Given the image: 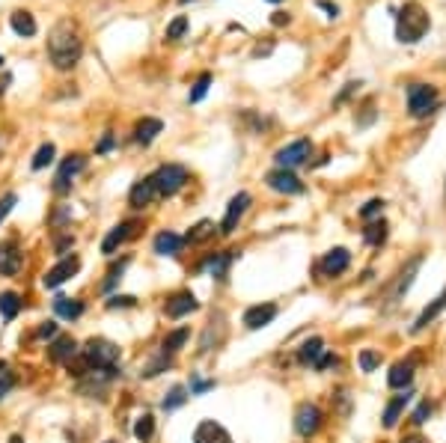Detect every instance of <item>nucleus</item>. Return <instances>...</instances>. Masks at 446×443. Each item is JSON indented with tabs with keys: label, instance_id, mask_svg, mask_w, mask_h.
Segmentation results:
<instances>
[{
	"label": "nucleus",
	"instance_id": "obj_14",
	"mask_svg": "<svg viewBox=\"0 0 446 443\" xmlns=\"http://www.w3.org/2000/svg\"><path fill=\"white\" fill-rule=\"evenodd\" d=\"M24 265V253L18 250V242H0V274L4 277H15Z\"/></svg>",
	"mask_w": 446,
	"mask_h": 443
},
{
	"label": "nucleus",
	"instance_id": "obj_21",
	"mask_svg": "<svg viewBox=\"0 0 446 443\" xmlns=\"http://www.w3.org/2000/svg\"><path fill=\"white\" fill-rule=\"evenodd\" d=\"M48 357L54 363H69L72 357H78V343H74L72 336H60L48 345Z\"/></svg>",
	"mask_w": 446,
	"mask_h": 443
},
{
	"label": "nucleus",
	"instance_id": "obj_26",
	"mask_svg": "<svg viewBox=\"0 0 446 443\" xmlns=\"http://www.w3.org/2000/svg\"><path fill=\"white\" fill-rule=\"evenodd\" d=\"M161 128H164V122H161V119H152V117H146V119L137 122V128H134V140L143 143V146H149V143H152L155 137L161 134Z\"/></svg>",
	"mask_w": 446,
	"mask_h": 443
},
{
	"label": "nucleus",
	"instance_id": "obj_23",
	"mask_svg": "<svg viewBox=\"0 0 446 443\" xmlns=\"http://www.w3.org/2000/svg\"><path fill=\"white\" fill-rule=\"evenodd\" d=\"M235 262V250H227V253H215V256H208L203 268L215 277V280H227L229 274V265Z\"/></svg>",
	"mask_w": 446,
	"mask_h": 443
},
{
	"label": "nucleus",
	"instance_id": "obj_1",
	"mask_svg": "<svg viewBox=\"0 0 446 443\" xmlns=\"http://www.w3.org/2000/svg\"><path fill=\"white\" fill-rule=\"evenodd\" d=\"M81 54H83V39H81L78 27L72 21L54 24V30L48 33V57H51L54 69H60V72L74 69Z\"/></svg>",
	"mask_w": 446,
	"mask_h": 443
},
{
	"label": "nucleus",
	"instance_id": "obj_31",
	"mask_svg": "<svg viewBox=\"0 0 446 443\" xmlns=\"http://www.w3.org/2000/svg\"><path fill=\"white\" fill-rule=\"evenodd\" d=\"M215 230L217 226L212 220H200L196 226H191L188 235H184V244H203V242H208V238H215Z\"/></svg>",
	"mask_w": 446,
	"mask_h": 443
},
{
	"label": "nucleus",
	"instance_id": "obj_51",
	"mask_svg": "<svg viewBox=\"0 0 446 443\" xmlns=\"http://www.w3.org/2000/svg\"><path fill=\"white\" fill-rule=\"evenodd\" d=\"M110 146H114V137H110V134H104V137H102V143H98V149H95V152H107Z\"/></svg>",
	"mask_w": 446,
	"mask_h": 443
},
{
	"label": "nucleus",
	"instance_id": "obj_10",
	"mask_svg": "<svg viewBox=\"0 0 446 443\" xmlns=\"http://www.w3.org/2000/svg\"><path fill=\"white\" fill-rule=\"evenodd\" d=\"M78 271H81V259L78 256H66V259H60L54 268L42 277V286L45 289H57V286H63L66 280H72Z\"/></svg>",
	"mask_w": 446,
	"mask_h": 443
},
{
	"label": "nucleus",
	"instance_id": "obj_2",
	"mask_svg": "<svg viewBox=\"0 0 446 443\" xmlns=\"http://www.w3.org/2000/svg\"><path fill=\"white\" fill-rule=\"evenodd\" d=\"M428 12L419 6V4H405L399 9V18H396V36H399V42L405 45H414L426 36L428 30Z\"/></svg>",
	"mask_w": 446,
	"mask_h": 443
},
{
	"label": "nucleus",
	"instance_id": "obj_17",
	"mask_svg": "<svg viewBox=\"0 0 446 443\" xmlns=\"http://www.w3.org/2000/svg\"><path fill=\"white\" fill-rule=\"evenodd\" d=\"M194 443H232L229 432L215 420H203L194 432Z\"/></svg>",
	"mask_w": 446,
	"mask_h": 443
},
{
	"label": "nucleus",
	"instance_id": "obj_35",
	"mask_svg": "<svg viewBox=\"0 0 446 443\" xmlns=\"http://www.w3.org/2000/svg\"><path fill=\"white\" fill-rule=\"evenodd\" d=\"M212 339H215V345H220V339H223V315L217 319V333H215V322H208V327H205V336L200 339V354L212 351Z\"/></svg>",
	"mask_w": 446,
	"mask_h": 443
},
{
	"label": "nucleus",
	"instance_id": "obj_12",
	"mask_svg": "<svg viewBox=\"0 0 446 443\" xmlns=\"http://www.w3.org/2000/svg\"><path fill=\"white\" fill-rule=\"evenodd\" d=\"M137 230H140V220H126V223H119V226H114L107 235H104V242H102V253H116V247L119 244H126L128 238H134L137 235Z\"/></svg>",
	"mask_w": 446,
	"mask_h": 443
},
{
	"label": "nucleus",
	"instance_id": "obj_48",
	"mask_svg": "<svg viewBox=\"0 0 446 443\" xmlns=\"http://www.w3.org/2000/svg\"><path fill=\"white\" fill-rule=\"evenodd\" d=\"M12 387H15V375H12V372H4V375H0V399H4Z\"/></svg>",
	"mask_w": 446,
	"mask_h": 443
},
{
	"label": "nucleus",
	"instance_id": "obj_28",
	"mask_svg": "<svg viewBox=\"0 0 446 443\" xmlns=\"http://www.w3.org/2000/svg\"><path fill=\"white\" fill-rule=\"evenodd\" d=\"M54 312L60 315V319L74 322V319H81V315H83V300H78V298H57L54 300Z\"/></svg>",
	"mask_w": 446,
	"mask_h": 443
},
{
	"label": "nucleus",
	"instance_id": "obj_45",
	"mask_svg": "<svg viewBox=\"0 0 446 443\" xmlns=\"http://www.w3.org/2000/svg\"><path fill=\"white\" fill-rule=\"evenodd\" d=\"M330 366H339V357H337V354H327V351H325V354H321V357L316 360V369L325 372V369H330Z\"/></svg>",
	"mask_w": 446,
	"mask_h": 443
},
{
	"label": "nucleus",
	"instance_id": "obj_13",
	"mask_svg": "<svg viewBox=\"0 0 446 443\" xmlns=\"http://www.w3.org/2000/svg\"><path fill=\"white\" fill-rule=\"evenodd\" d=\"M349 265H351V253L345 247H333V250L325 253V259L318 262V268L325 277H339V274L349 271Z\"/></svg>",
	"mask_w": 446,
	"mask_h": 443
},
{
	"label": "nucleus",
	"instance_id": "obj_33",
	"mask_svg": "<svg viewBox=\"0 0 446 443\" xmlns=\"http://www.w3.org/2000/svg\"><path fill=\"white\" fill-rule=\"evenodd\" d=\"M387 232H390V226L384 223V220H375V223H369L366 230H363V242L369 247H381L384 242H387Z\"/></svg>",
	"mask_w": 446,
	"mask_h": 443
},
{
	"label": "nucleus",
	"instance_id": "obj_43",
	"mask_svg": "<svg viewBox=\"0 0 446 443\" xmlns=\"http://www.w3.org/2000/svg\"><path fill=\"white\" fill-rule=\"evenodd\" d=\"M137 303V298H131V295H114L107 300V310H119V307H134Z\"/></svg>",
	"mask_w": 446,
	"mask_h": 443
},
{
	"label": "nucleus",
	"instance_id": "obj_40",
	"mask_svg": "<svg viewBox=\"0 0 446 443\" xmlns=\"http://www.w3.org/2000/svg\"><path fill=\"white\" fill-rule=\"evenodd\" d=\"M378 366H381V354L378 351H372V348L360 351V369L363 372H375Z\"/></svg>",
	"mask_w": 446,
	"mask_h": 443
},
{
	"label": "nucleus",
	"instance_id": "obj_54",
	"mask_svg": "<svg viewBox=\"0 0 446 443\" xmlns=\"http://www.w3.org/2000/svg\"><path fill=\"white\" fill-rule=\"evenodd\" d=\"M402 443H426V440H423V437H417V435H414V437H405Z\"/></svg>",
	"mask_w": 446,
	"mask_h": 443
},
{
	"label": "nucleus",
	"instance_id": "obj_39",
	"mask_svg": "<svg viewBox=\"0 0 446 443\" xmlns=\"http://www.w3.org/2000/svg\"><path fill=\"white\" fill-rule=\"evenodd\" d=\"M184 33H188V18L179 15V18H173V21H170V27H167L164 36H167V42H179Z\"/></svg>",
	"mask_w": 446,
	"mask_h": 443
},
{
	"label": "nucleus",
	"instance_id": "obj_57",
	"mask_svg": "<svg viewBox=\"0 0 446 443\" xmlns=\"http://www.w3.org/2000/svg\"><path fill=\"white\" fill-rule=\"evenodd\" d=\"M107 443H114V440H107Z\"/></svg>",
	"mask_w": 446,
	"mask_h": 443
},
{
	"label": "nucleus",
	"instance_id": "obj_55",
	"mask_svg": "<svg viewBox=\"0 0 446 443\" xmlns=\"http://www.w3.org/2000/svg\"><path fill=\"white\" fill-rule=\"evenodd\" d=\"M9 443H24V437H21V435H12V437H9Z\"/></svg>",
	"mask_w": 446,
	"mask_h": 443
},
{
	"label": "nucleus",
	"instance_id": "obj_52",
	"mask_svg": "<svg viewBox=\"0 0 446 443\" xmlns=\"http://www.w3.org/2000/svg\"><path fill=\"white\" fill-rule=\"evenodd\" d=\"M74 244V238L72 235H66V238H60V242H57V253H63L66 247H72Z\"/></svg>",
	"mask_w": 446,
	"mask_h": 443
},
{
	"label": "nucleus",
	"instance_id": "obj_32",
	"mask_svg": "<svg viewBox=\"0 0 446 443\" xmlns=\"http://www.w3.org/2000/svg\"><path fill=\"white\" fill-rule=\"evenodd\" d=\"M21 307H24L21 295H15V292H0V315H4L6 322L15 319V315L21 312Z\"/></svg>",
	"mask_w": 446,
	"mask_h": 443
},
{
	"label": "nucleus",
	"instance_id": "obj_46",
	"mask_svg": "<svg viewBox=\"0 0 446 443\" xmlns=\"http://www.w3.org/2000/svg\"><path fill=\"white\" fill-rule=\"evenodd\" d=\"M18 202V197L15 194H6L4 199H0V223H4L6 218H9V211H12V206Z\"/></svg>",
	"mask_w": 446,
	"mask_h": 443
},
{
	"label": "nucleus",
	"instance_id": "obj_36",
	"mask_svg": "<svg viewBox=\"0 0 446 443\" xmlns=\"http://www.w3.org/2000/svg\"><path fill=\"white\" fill-rule=\"evenodd\" d=\"M54 155H57L54 143H42L39 149H36V155H33V170H45L48 164H54Z\"/></svg>",
	"mask_w": 446,
	"mask_h": 443
},
{
	"label": "nucleus",
	"instance_id": "obj_30",
	"mask_svg": "<svg viewBox=\"0 0 446 443\" xmlns=\"http://www.w3.org/2000/svg\"><path fill=\"white\" fill-rule=\"evenodd\" d=\"M191 339V331L188 327H176V331H170L167 336H164V343H161V351L164 354H176V351H182L184 348V343Z\"/></svg>",
	"mask_w": 446,
	"mask_h": 443
},
{
	"label": "nucleus",
	"instance_id": "obj_19",
	"mask_svg": "<svg viewBox=\"0 0 446 443\" xmlns=\"http://www.w3.org/2000/svg\"><path fill=\"white\" fill-rule=\"evenodd\" d=\"M443 310H446V289H443V292H440V295H438L435 300L428 303V307H426L423 312L417 315V322H414V327H411V333H423L426 327H428L431 322H435V319H438V315H440Z\"/></svg>",
	"mask_w": 446,
	"mask_h": 443
},
{
	"label": "nucleus",
	"instance_id": "obj_20",
	"mask_svg": "<svg viewBox=\"0 0 446 443\" xmlns=\"http://www.w3.org/2000/svg\"><path fill=\"white\" fill-rule=\"evenodd\" d=\"M407 404H411V393H407V390H405L402 396H393L387 402V408H384V416H381L384 428H396V425H399V420H402V414H405Z\"/></svg>",
	"mask_w": 446,
	"mask_h": 443
},
{
	"label": "nucleus",
	"instance_id": "obj_24",
	"mask_svg": "<svg viewBox=\"0 0 446 443\" xmlns=\"http://www.w3.org/2000/svg\"><path fill=\"white\" fill-rule=\"evenodd\" d=\"M411 381H414V360H399L390 369V375H387V384L393 387V390H405V387H411Z\"/></svg>",
	"mask_w": 446,
	"mask_h": 443
},
{
	"label": "nucleus",
	"instance_id": "obj_3",
	"mask_svg": "<svg viewBox=\"0 0 446 443\" xmlns=\"http://www.w3.org/2000/svg\"><path fill=\"white\" fill-rule=\"evenodd\" d=\"M81 357L90 363V369H116V363H119V345L110 343V339L93 336V339H86V343H83Z\"/></svg>",
	"mask_w": 446,
	"mask_h": 443
},
{
	"label": "nucleus",
	"instance_id": "obj_7",
	"mask_svg": "<svg viewBox=\"0 0 446 443\" xmlns=\"http://www.w3.org/2000/svg\"><path fill=\"white\" fill-rule=\"evenodd\" d=\"M250 194H235L232 199H229V206H227V214H223V223L217 226L220 230V235H232L235 230H238V223H241V218H244V211L250 209Z\"/></svg>",
	"mask_w": 446,
	"mask_h": 443
},
{
	"label": "nucleus",
	"instance_id": "obj_42",
	"mask_svg": "<svg viewBox=\"0 0 446 443\" xmlns=\"http://www.w3.org/2000/svg\"><path fill=\"white\" fill-rule=\"evenodd\" d=\"M381 211H384V199H369L366 206L360 209V218H363V220H372V218H378Z\"/></svg>",
	"mask_w": 446,
	"mask_h": 443
},
{
	"label": "nucleus",
	"instance_id": "obj_9",
	"mask_svg": "<svg viewBox=\"0 0 446 443\" xmlns=\"http://www.w3.org/2000/svg\"><path fill=\"white\" fill-rule=\"evenodd\" d=\"M83 167H86V158L83 155H69L63 164H60V170L54 176V194H69L74 176H78Z\"/></svg>",
	"mask_w": 446,
	"mask_h": 443
},
{
	"label": "nucleus",
	"instance_id": "obj_34",
	"mask_svg": "<svg viewBox=\"0 0 446 443\" xmlns=\"http://www.w3.org/2000/svg\"><path fill=\"white\" fill-rule=\"evenodd\" d=\"M152 435H155V416L152 414L137 416V423H134V437H137L140 443H149Z\"/></svg>",
	"mask_w": 446,
	"mask_h": 443
},
{
	"label": "nucleus",
	"instance_id": "obj_50",
	"mask_svg": "<svg viewBox=\"0 0 446 443\" xmlns=\"http://www.w3.org/2000/svg\"><path fill=\"white\" fill-rule=\"evenodd\" d=\"M318 6L325 9L330 18H337V15H339V6H337V4H330V0H318Z\"/></svg>",
	"mask_w": 446,
	"mask_h": 443
},
{
	"label": "nucleus",
	"instance_id": "obj_22",
	"mask_svg": "<svg viewBox=\"0 0 446 443\" xmlns=\"http://www.w3.org/2000/svg\"><path fill=\"white\" fill-rule=\"evenodd\" d=\"M184 247V238L176 235V232H158L155 242H152V250L158 253V256H176V253Z\"/></svg>",
	"mask_w": 446,
	"mask_h": 443
},
{
	"label": "nucleus",
	"instance_id": "obj_5",
	"mask_svg": "<svg viewBox=\"0 0 446 443\" xmlns=\"http://www.w3.org/2000/svg\"><path fill=\"white\" fill-rule=\"evenodd\" d=\"M438 107V90L428 84H414L407 86V110L414 119H426L428 113H435Z\"/></svg>",
	"mask_w": 446,
	"mask_h": 443
},
{
	"label": "nucleus",
	"instance_id": "obj_44",
	"mask_svg": "<svg viewBox=\"0 0 446 443\" xmlns=\"http://www.w3.org/2000/svg\"><path fill=\"white\" fill-rule=\"evenodd\" d=\"M428 416H431V404H428V402H419V404H417V411H414V416H411V420H414L417 425H423V423L428 420Z\"/></svg>",
	"mask_w": 446,
	"mask_h": 443
},
{
	"label": "nucleus",
	"instance_id": "obj_25",
	"mask_svg": "<svg viewBox=\"0 0 446 443\" xmlns=\"http://www.w3.org/2000/svg\"><path fill=\"white\" fill-rule=\"evenodd\" d=\"M158 194H155V185H152V179H140L137 185L131 187V194H128V202H131V209H143V206H149Z\"/></svg>",
	"mask_w": 446,
	"mask_h": 443
},
{
	"label": "nucleus",
	"instance_id": "obj_47",
	"mask_svg": "<svg viewBox=\"0 0 446 443\" xmlns=\"http://www.w3.org/2000/svg\"><path fill=\"white\" fill-rule=\"evenodd\" d=\"M205 390H215V381H203V378H194L191 381V396H200Z\"/></svg>",
	"mask_w": 446,
	"mask_h": 443
},
{
	"label": "nucleus",
	"instance_id": "obj_37",
	"mask_svg": "<svg viewBox=\"0 0 446 443\" xmlns=\"http://www.w3.org/2000/svg\"><path fill=\"white\" fill-rule=\"evenodd\" d=\"M184 402H188V390H184V387H173L170 393H167V399L161 402V408H164V411H176V408H182Z\"/></svg>",
	"mask_w": 446,
	"mask_h": 443
},
{
	"label": "nucleus",
	"instance_id": "obj_15",
	"mask_svg": "<svg viewBox=\"0 0 446 443\" xmlns=\"http://www.w3.org/2000/svg\"><path fill=\"white\" fill-rule=\"evenodd\" d=\"M200 310V300L194 298V292H176V295H170L167 298V307L164 312L170 315V319H184V315H191Z\"/></svg>",
	"mask_w": 446,
	"mask_h": 443
},
{
	"label": "nucleus",
	"instance_id": "obj_56",
	"mask_svg": "<svg viewBox=\"0 0 446 443\" xmlns=\"http://www.w3.org/2000/svg\"><path fill=\"white\" fill-rule=\"evenodd\" d=\"M268 4H283V0H268Z\"/></svg>",
	"mask_w": 446,
	"mask_h": 443
},
{
	"label": "nucleus",
	"instance_id": "obj_8",
	"mask_svg": "<svg viewBox=\"0 0 446 443\" xmlns=\"http://www.w3.org/2000/svg\"><path fill=\"white\" fill-rule=\"evenodd\" d=\"M321 411L316 408V404H309V402H304V404H297V411H295V432L301 435V437H313L318 428H321Z\"/></svg>",
	"mask_w": 446,
	"mask_h": 443
},
{
	"label": "nucleus",
	"instance_id": "obj_16",
	"mask_svg": "<svg viewBox=\"0 0 446 443\" xmlns=\"http://www.w3.org/2000/svg\"><path fill=\"white\" fill-rule=\"evenodd\" d=\"M277 319V303H256L244 312V327L247 331H259V327H265Z\"/></svg>",
	"mask_w": 446,
	"mask_h": 443
},
{
	"label": "nucleus",
	"instance_id": "obj_53",
	"mask_svg": "<svg viewBox=\"0 0 446 443\" xmlns=\"http://www.w3.org/2000/svg\"><path fill=\"white\" fill-rule=\"evenodd\" d=\"M271 21L280 27V24H289V15H286V12H274V18H271Z\"/></svg>",
	"mask_w": 446,
	"mask_h": 443
},
{
	"label": "nucleus",
	"instance_id": "obj_4",
	"mask_svg": "<svg viewBox=\"0 0 446 443\" xmlns=\"http://www.w3.org/2000/svg\"><path fill=\"white\" fill-rule=\"evenodd\" d=\"M149 179H152L158 197H173L182 191L184 182H188V170H184L182 164H164V167H158Z\"/></svg>",
	"mask_w": 446,
	"mask_h": 443
},
{
	"label": "nucleus",
	"instance_id": "obj_6",
	"mask_svg": "<svg viewBox=\"0 0 446 443\" xmlns=\"http://www.w3.org/2000/svg\"><path fill=\"white\" fill-rule=\"evenodd\" d=\"M309 155H313V143H309L306 137H301V140H292L289 146H283L274 158L280 164V170H295V167H301V164H306Z\"/></svg>",
	"mask_w": 446,
	"mask_h": 443
},
{
	"label": "nucleus",
	"instance_id": "obj_41",
	"mask_svg": "<svg viewBox=\"0 0 446 443\" xmlns=\"http://www.w3.org/2000/svg\"><path fill=\"white\" fill-rule=\"evenodd\" d=\"M122 271H126V262H119V265H114V268H110L107 280L102 283V292H110V289H114V286L122 280Z\"/></svg>",
	"mask_w": 446,
	"mask_h": 443
},
{
	"label": "nucleus",
	"instance_id": "obj_18",
	"mask_svg": "<svg viewBox=\"0 0 446 443\" xmlns=\"http://www.w3.org/2000/svg\"><path fill=\"white\" fill-rule=\"evenodd\" d=\"M419 265H423V256H414L411 262H407L405 265V268L399 271V280H396V286L390 289V300L396 303V300H399L405 292H407V289H411V283H414V277H417V271H419Z\"/></svg>",
	"mask_w": 446,
	"mask_h": 443
},
{
	"label": "nucleus",
	"instance_id": "obj_49",
	"mask_svg": "<svg viewBox=\"0 0 446 443\" xmlns=\"http://www.w3.org/2000/svg\"><path fill=\"white\" fill-rule=\"evenodd\" d=\"M36 336H39V339H54L57 336V324L54 322H45L39 331H36Z\"/></svg>",
	"mask_w": 446,
	"mask_h": 443
},
{
	"label": "nucleus",
	"instance_id": "obj_29",
	"mask_svg": "<svg viewBox=\"0 0 446 443\" xmlns=\"http://www.w3.org/2000/svg\"><path fill=\"white\" fill-rule=\"evenodd\" d=\"M9 24H12V30H15L18 36H36V18L30 15V12L15 9L9 15Z\"/></svg>",
	"mask_w": 446,
	"mask_h": 443
},
{
	"label": "nucleus",
	"instance_id": "obj_38",
	"mask_svg": "<svg viewBox=\"0 0 446 443\" xmlns=\"http://www.w3.org/2000/svg\"><path fill=\"white\" fill-rule=\"evenodd\" d=\"M208 86H212V74H200V78H196V84H194V90H191V95H188V101L191 105H196V101H203L205 98V93H208Z\"/></svg>",
	"mask_w": 446,
	"mask_h": 443
},
{
	"label": "nucleus",
	"instance_id": "obj_27",
	"mask_svg": "<svg viewBox=\"0 0 446 443\" xmlns=\"http://www.w3.org/2000/svg\"><path fill=\"white\" fill-rule=\"evenodd\" d=\"M325 354V339L321 336H313V339H306V343L297 348V360H301L304 366H316V360Z\"/></svg>",
	"mask_w": 446,
	"mask_h": 443
},
{
	"label": "nucleus",
	"instance_id": "obj_11",
	"mask_svg": "<svg viewBox=\"0 0 446 443\" xmlns=\"http://www.w3.org/2000/svg\"><path fill=\"white\" fill-rule=\"evenodd\" d=\"M265 182H268L271 191H277V194H304V182L297 179L292 170H280V167L271 170L265 176Z\"/></svg>",
	"mask_w": 446,
	"mask_h": 443
}]
</instances>
